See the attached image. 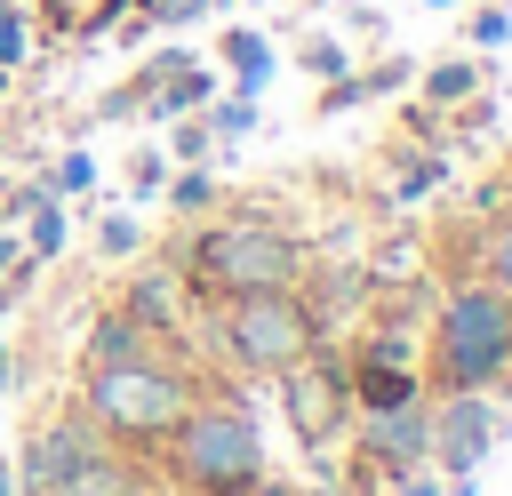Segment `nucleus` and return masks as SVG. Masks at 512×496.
<instances>
[{
    "instance_id": "nucleus-13",
    "label": "nucleus",
    "mask_w": 512,
    "mask_h": 496,
    "mask_svg": "<svg viewBox=\"0 0 512 496\" xmlns=\"http://www.w3.org/2000/svg\"><path fill=\"white\" fill-rule=\"evenodd\" d=\"M344 384H352V408H392V400H416L424 376L416 368H392V360H344Z\"/></svg>"
},
{
    "instance_id": "nucleus-25",
    "label": "nucleus",
    "mask_w": 512,
    "mask_h": 496,
    "mask_svg": "<svg viewBox=\"0 0 512 496\" xmlns=\"http://www.w3.org/2000/svg\"><path fill=\"white\" fill-rule=\"evenodd\" d=\"M24 56H32V24H24L16 0H0V72H16Z\"/></svg>"
},
{
    "instance_id": "nucleus-5",
    "label": "nucleus",
    "mask_w": 512,
    "mask_h": 496,
    "mask_svg": "<svg viewBox=\"0 0 512 496\" xmlns=\"http://www.w3.org/2000/svg\"><path fill=\"white\" fill-rule=\"evenodd\" d=\"M312 344H320V312L296 288H240L216 312V352L240 376H288Z\"/></svg>"
},
{
    "instance_id": "nucleus-27",
    "label": "nucleus",
    "mask_w": 512,
    "mask_h": 496,
    "mask_svg": "<svg viewBox=\"0 0 512 496\" xmlns=\"http://www.w3.org/2000/svg\"><path fill=\"white\" fill-rule=\"evenodd\" d=\"M360 360H392V368H416V336H408V328H376V336L360 344Z\"/></svg>"
},
{
    "instance_id": "nucleus-32",
    "label": "nucleus",
    "mask_w": 512,
    "mask_h": 496,
    "mask_svg": "<svg viewBox=\"0 0 512 496\" xmlns=\"http://www.w3.org/2000/svg\"><path fill=\"white\" fill-rule=\"evenodd\" d=\"M16 256H24V232H16V224H0V272H16Z\"/></svg>"
},
{
    "instance_id": "nucleus-10",
    "label": "nucleus",
    "mask_w": 512,
    "mask_h": 496,
    "mask_svg": "<svg viewBox=\"0 0 512 496\" xmlns=\"http://www.w3.org/2000/svg\"><path fill=\"white\" fill-rule=\"evenodd\" d=\"M120 312H128L144 336L176 328V320H184V272H176V264H152V272H136V280H128V296H120Z\"/></svg>"
},
{
    "instance_id": "nucleus-37",
    "label": "nucleus",
    "mask_w": 512,
    "mask_h": 496,
    "mask_svg": "<svg viewBox=\"0 0 512 496\" xmlns=\"http://www.w3.org/2000/svg\"><path fill=\"white\" fill-rule=\"evenodd\" d=\"M0 96H8V72H0Z\"/></svg>"
},
{
    "instance_id": "nucleus-3",
    "label": "nucleus",
    "mask_w": 512,
    "mask_h": 496,
    "mask_svg": "<svg viewBox=\"0 0 512 496\" xmlns=\"http://www.w3.org/2000/svg\"><path fill=\"white\" fill-rule=\"evenodd\" d=\"M192 400H200V392H192L176 368H160L152 352H128V360L88 368V416H96L104 440H120V448H160Z\"/></svg>"
},
{
    "instance_id": "nucleus-12",
    "label": "nucleus",
    "mask_w": 512,
    "mask_h": 496,
    "mask_svg": "<svg viewBox=\"0 0 512 496\" xmlns=\"http://www.w3.org/2000/svg\"><path fill=\"white\" fill-rule=\"evenodd\" d=\"M488 88V72H480V56H440V64H416V96L432 104V112H456L464 96H480Z\"/></svg>"
},
{
    "instance_id": "nucleus-29",
    "label": "nucleus",
    "mask_w": 512,
    "mask_h": 496,
    "mask_svg": "<svg viewBox=\"0 0 512 496\" xmlns=\"http://www.w3.org/2000/svg\"><path fill=\"white\" fill-rule=\"evenodd\" d=\"M352 104H368V80L360 72H344V80H320V112L336 120V112H352Z\"/></svg>"
},
{
    "instance_id": "nucleus-34",
    "label": "nucleus",
    "mask_w": 512,
    "mask_h": 496,
    "mask_svg": "<svg viewBox=\"0 0 512 496\" xmlns=\"http://www.w3.org/2000/svg\"><path fill=\"white\" fill-rule=\"evenodd\" d=\"M248 496H304V488H296V480H256Z\"/></svg>"
},
{
    "instance_id": "nucleus-21",
    "label": "nucleus",
    "mask_w": 512,
    "mask_h": 496,
    "mask_svg": "<svg viewBox=\"0 0 512 496\" xmlns=\"http://www.w3.org/2000/svg\"><path fill=\"white\" fill-rule=\"evenodd\" d=\"M200 112H208V128H216V136H224V144H232V136H248V128H256V96H240V88H232V96H208V104H200Z\"/></svg>"
},
{
    "instance_id": "nucleus-20",
    "label": "nucleus",
    "mask_w": 512,
    "mask_h": 496,
    "mask_svg": "<svg viewBox=\"0 0 512 496\" xmlns=\"http://www.w3.org/2000/svg\"><path fill=\"white\" fill-rule=\"evenodd\" d=\"M432 184H448V152H416V160H400V176H392V200H424Z\"/></svg>"
},
{
    "instance_id": "nucleus-11",
    "label": "nucleus",
    "mask_w": 512,
    "mask_h": 496,
    "mask_svg": "<svg viewBox=\"0 0 512 496\" xmlns=\"http://www.w3.org/2000/svg\"><path fill=\"white\" fill-rule=\"evenodd\" d=\"M48 496H152V480H144V464H136V456L96 448V456H88V464H72Z\"/></svg>"
},
{
    "instance_id": "nucleus-33",
    "label": "nucleus",
    "mask_w": 512,
    "mask_h": 496,
    "mask_svg": "<svg viewBox=\"0 0 512 496\" xmlns=\"http://www.w3.org/2000/svg\"><path fill=\"white\" fill-rule=\"evenodd\" d=\"M0 392H16V352H8V336H0Z\"/></svg>"
},
{
    "instance_id": "nucleus-26",
    "label": "nucleus",
    "mask_w": 512,
    "mask_h": 496,
    "mask_svg": "<svg viewBox=\"0 0 512 496\" xmlns=\"http://www.w3.org/2000/svg\"><path fill=\"white\" fill-rule=\"evenodd\" d=\"M480 272L512 296V216H504V224H488V240H480Z\"/></svg>"
},
{
    "instance_id": "nucleus-22",
    "label": "nucleus",
    "mask_w": 512,
    "mask_h": 496,
    "mask_svg": "<svg viewBox=\"0 0 512 496\" xmlns=\"http://www.w3.org/2000/svg\"><path fill=\"white\" fill-rule=\"evenodd\" d=\"M208 144H216L208 112H184V120H168V160H176V168H184V160H208Z\"/></svg>"
},
{
    "instance_id": "nucleus-8",
    "label": "nucleus",
    "mask_w": 512,
    "mask_h": 496,
    "mask_svg": "<svg viewBox=\"0 0 512 496\" xmlns=\"http://www.w3.org/2000/svg\"><path fill=\"white\" fill-rule=\"evenodd\" d=\"M424 408H432V472H448V480L480 472L488 448L504 440L496 392H440V400H424Z\"/></svg>"
},
{
    "instance_id": "nucleus-18",
    "label": "nucleus",
    "mask_w": 512,
    "mask_h": 496,
    "mask_svg": "<svg viewBox=\"0 0 512 496\" xmlns=\"http://www.w3.org/2000/svg\"><path fill=\"white\" fill-rule=\"evenodd\" d=\"M96 256H112V264L144 256V224H136L128 208H104V224H96Z\"/></svg>"
},
{
    "instance_id": "nucleus-23",
    "label": "nucleus",
    "mask_w": 512,
    "mask_h": 496,
    "mask_svg": "<svg viewBox=\"0 0 512 496\" xmlns=\"http://www.w3.org/2000/svg\"><path fill=\"white\" fill-rule=\"evenodd\" d=\"M464 40H472V48H504V40H512V0L472 8V16H464Z\"/></svg>"
},
{
    "instance_id": "nucleus-2",
    "label": "nucleus",
    "mask_w": 512,
    "mask_h": 496,
    "mask_svg": "<svg viewBox=\"0 0 512 496\" xmlns=\"http://www.w3.org/2000/svg\"><path fill=\"white\" fill-rule=\"evenodd\" d=\"M168 472L192 488V496H248L264 480V432H256V408L248 400H192L168 432Z\"/></svg>"
},
{
    "instance_id": "nucleus-7",
    "label": "nucleus",
    "mask_w": 512,
    "mask_h": 496,
    "mask_svg": "<svg viewBox=\"0 0 512 496\" xmlns=\"http://www.w3.org/2000/svg\"><path fill=\"white\" fill-rule=\"evenodd\" d=\"M352 448H360V472L376 480V496H384V480L432 464V408H424V392L392 400V408H352Z\"/></svg>"
},
{
    "instance_id": "nucleus-24",
    "label": "nucleus",
    "mask_w": 512,
    "mask_h": 496,
    "mask_svg": "<svg viewBox=\"0 0 512 496\" xmlns=\"http://www.w3.org/2000/svg\"><path fill=\"white\" fill-rule=\"evenodd\" d=\"M296 64H304L312 80H344V72H352V56H344V40H328V32H312V40L296 48Z\"/></svg>"
},
{
    "instance_id": "nucleus-4",
    "label": "nucleus",
    "mask_w": 512,
    "mask_h": 496,
    "mask_svg": "<svg viewBox=\"0 0 512 496\" xmlns=\"http://www.w3.org/2000/svg\"><path fill=\"white\" fill-rule=\"evenodd\" d=\"M176 272H184V280H208L216 296H240V288H296L304 248H296V232H280V224H264V216H216V224L192 232V248H184Z\"/></svg>"
},
{
    "instance_id": "nucleus-1",
    "label": "nucleus",
    "mask_w": 512,
    "mask_h": 496,
    "mask_svg": "<svg viewBox=\"0 0 512 496\" xmlns=\"http://www.w3.org/2000/svg\"><path fill=\"white\" fill-rule=\"evenodd\" d=\"M432 384L440 392H496L512 376V296L480 272L456 280L432 312Z\"/></svg>"
},
{
    "instance_id": "nucleus-35",
    "label": "nucleus",
    "mask_w": 512,
    "mask_h": 496,
    "mask_svg": "<svg viewBox=\"0 0 512 496\" xmlns=\"http://www.w3.org/2000/svg\"><path fill=\"white\" fill-rule=\"evenodd\" d=\"M0 496H16V464L8 456H0Z\"/></svg>"
},
{
    "instance_id": "nucleus-6",
    "label": "nucleus",
    "mask_w": 512,
    "mask_h": 496,
    "mask_svg": "<svg viewBox=\"0 0 512 496\" xmlns=\"http://www.w3.org/2000/svg\"><path fill=\"white\" fill-rule=\"evenodd\" d=\"M280 384V408H288V424H296V440L312 448V456H328L344 432H352V384H344V360L336 352H304L288 376H272Z\"/></svg>"
},
{
    "instance_id": "nucleus-17",
    "label": "nucleus",
    "mask_w": 512,
    "mask_h": 496,
    "mask_svg": "<svg viewBox=\"0 0 512 496\" xmlns=\"http://www.w3.org/2000/svg\"><path fill=\"white\" fill-rule=\"evenodd\" d=\"M160 192H168V208H176V216H208V208H216V176H208V160H184Z\"/></svg>"
},
{
    "instance_id": "nucleus-14",
    "label": "nucleus",
    "mask_w": 512,
    "mask_h": 496,
    "mask_svg": "<svg viewBox=\"0 0 512 496\" xmlns=\"http://www.w3.org/2000/svg\"><path fill=\"white\" fill-rule=\"evenodd\" d=\"M216 56L232 64V88H240V96H256V88L272 80V40H264L256 24H232V32L216 40Z\"/></svg>"
},
{
    "instance_id": "nucleus-36",
    "label": "nucleus",
    "mask_w": 512,
    "mask_h": 496,
    "mask_svg": "<svg viewBox=\"0 0 512 496\" xmlns=\"http://www.w3.org/2000/svg\"><path fill=\"white\" fill-rule=\"evenodd\" d=\"M424 8H464V0H424Z\"/></svg>"
},
{
    "instance_id": "nucleus-30",
    "label": "nucleus",
    "mask_w": 512,
    "mask_h": 496,
    "mask_svg": "<svg viewBox=\"0 0 512 496\" xmlns=\"http://www.w3.org/2000/svg\"><path fill=\"white\" fill-rule=\"evenodd\" d=\"M168 184V152H136V168H128V200H152Z\"/></svg>"
},
{
    "instance_id": "nucleus-16",
    "label": "nucleus",
    "mask_w": 512,
    "mask_h": 496,
    "mask_svg": "<svg viewBox=\"0 0 512 496\" xmlns=\"http://www.w3.org/2000/svg\"><path fill=\"white\" fill-rule=\"evenodd\" d=\"M128 352H144V328H136V320L112 304V312L88 328V368H104V360H128Z\"/></svg>"
},
{
    "instance_id": "nucleus-15",
    "label": "nucleus",
    "mask_w": 512,
    "mask_h": 496,
    "mask_svg": "<svg viewBox=\"0 0 512 496\" xmlns=\"http://www.w3.org/2000/svg\"><path fill=\"white\" fill-rule=\"evenodd\" d=\"M64 240H72V216H64V200H40V208L24 216V256L56 264V256H64Z\"/></svg>"
},
{
    "instance_id": "nucleus-28",
    "label": "nucleus",
    "mask_w": 512,
    "mask_h": 496,
    "mask_svg": "<svg viewBox=\"0 0 512 496\" xmlns=\"http://www.w3.org/2000/svg\"><path fill=\"white\" fill-rule=\"evenodd\" d=\"M360 80H368V96H392V88H408V80H416V56H384V64H368Z\"/></svg>"
},
{
    "instance_id": "nucleus-19",
    "label": "nucleus",
    "mask_w": 512,
    "mask_h": 496,
    "mask_svg": "<svg viewBox=\"0 0 512 496\" xmlns=\"http://www.w3.org/2000/svg\"><path fill=\"white\" fill-rule=\"evenodd\" d=\"M40 184H48V200H80V192H96V160L72 144V152H64V160H56Z\"/></svg>"
},
{
    "instance_id": "nucleus-31",
    "label": "nucleus",
    "mask_w": 512,
    "mask_h": 496,
    "mask_svg": "<svg viewBox=\"0 0 512 496\" xmlns=\"http://www.w3.org/2000/svg\"><path fill=\"white\" fill-rule=\"evenodd\" d=\"M384 496H440V480L416 464V472H400V480H384Z\"/></svg>"
},
{
    "instance_id": "nucleus-9",
    "label": "nucleus",
    "mask_w": 512,
    "mask_h": 496,
    "mask_svg": "<svg viewBox=\"0 0 512 496\" xmlns=\"http://www.w3.org/2000/svg\"><path fill=\"white\" fill-rule=\"evenodd\" d=\"M96 448H112L104 440V424L88 416V408H72V416H48V424H32V440H24V456H8L16 464V496H48L72 464H88Z\"/></svg>"
}]
</instances>
